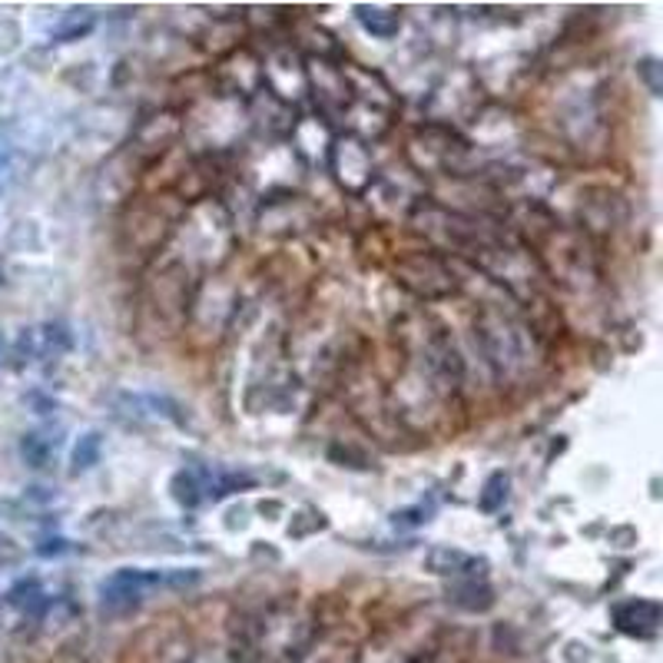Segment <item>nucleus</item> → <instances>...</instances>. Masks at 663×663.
Segmentation results:
<instances>
[{"mask_svg":"<svg viewBox=\"0 0 663 663\" xmlns=\"http://www.w3.org/2000/svg\"><path fill=\"white\" fill-rule=\"evenodd\" d=\"M199 574L196 571H140V567H123L116 574H110L100 584V608L110 617L129 614L143 601V593L153 587H189L196 584Z\"/></svg>","mask_w":663,"mask_h":663,"instance_id":"obj_1","label":"nucleus"},{"mask_svg":"<svg viewBox=\"0 0 663 663\" xmlns=\"http://www.w3.org/2000/svg\"><path fill=\"white\" fill-rule=\"evenodd\" d=\"M478 339L485 346V355L488 362L501 372V375H511L517 372L527 359V339H524V328L508 318L504 312L498 309H485L481 318H478Z\"/></svg>","mask_w":663,"mask_h":663,"instance_id":"obj_2","label":"nucleus"},{"mask_svg":"<svg viewBox=\"0 0 663 663\" xmlns=\"http://www.w3.org/2000/svg\"><path fill=\"white\" fill-rule=\"evenodd\" d=\"M395 273L422 299H441V296H448L454 289V276L445 270V262L435 259V255H425V252L398 259Z\"/></svg>","mask_w":663,"mask_h":663,"instance_id":"obj_3","label":"nucleus"},{"mask_svg":"<svg viewBox=\"0 0 663 663\" xmlns=\"http://www.w3.org/2000/svg\"><path fill=\"white\" fill-rule=\"evenodd\" d=\"M328 163H332V170H336V176H339V183L346 189H352V192L368 189V183H372V157H368L362 140H355V137L332 140L328 143Z\"/></svg>","mask_w":663,"mask_h":663,"instance_id":"obj_4","label":"nucleus"},{"mask_svg":"<svg viewBox=\"0 0 663 663\" xmlns=\"http://www.w3.org/2000/svg\"><path fill=\"white\" fill-rule=\"evenodd\" d=\"M305 84H312L318 93V100H322V107L332 113V110H346V103H349V84H346V74H342V66H332L328 60H309V66H305Z\"/></svg>","mask_w":663,"mask_h":663,"instance_id":"obj_5","label":"nucleus"},{"mask_svg":"<svg viewBox=\"0 0 663 663\" xmlns=\"http://www.w3.org/2000/svg\"><path fill=\"white\" fill-rule=\"evenodd\" d=\"M425 567L438 577H478L488 571L485 558H475L468 551H458V548H431L425 558Z\"/></svg>","mask_w":663,"mask_h":663,"instance_id":"obj_6","label":"nucleus"},{"mask_svg":"<svg viewBox=\"0 0 663 663\" xmlns=\"http://www.w3.org/2000/svg\"><path fill=\"white\" fill-rule=\"evenodd\" d=\"M614 624L621 634L630 637H653L660 627V604L656 601H627L614 608Z\"/></svg>","mask_w":663,"mask_h":663,"instance_id":"obj_7","label":"nucleus"},{"mask_svg":"<svg viewBox=\"0 0 663 663\" xmlns=\"http://www.w3.org/2000/svg\"><path fill=\"white\" fill-rule=\"evenodd\" d=\"M355 14H359V24H362L372 37H378V40H391V37H398V30H402V17H398L395 11H381V8H365V4H359Z\"/></svg>","mask_w":663,"mask_h":663,"instance_id":"obj_8","label":"nucleus"},{"mask_svg":"<svg viewBox=\"0 0 663 663\" xmlns=\"http://www.w3.org/2000/svg\"><path fill=\"white\" fill-rule=\"evenodd\" d=\"M451 601L464 611H488L495 604V593L488 584H478V580H468V584H458L451 587Z\"/></svg>","mask_w":663,"mask_h":663,"instance_id":"obj_9","label":"nucleus"},{"mask_svg":"<svg viewBox=\"0 0 663 663\" xmlns=\"http://www.w3.org/2000/svg\"><path fill=\"white\" fill-rule=\"evenodd\" d=\"M57 438H47V435H24V441H21V451H24V458H27V464L30 468H47V464L53 461V454H57Z\"/></svg>","mask_w":663,"mask_h":663,"instance_id":"obj_10","label":"nucleus"},{"mask_svg":"<svg viewBox=\"0 0 663 663\" xmlns=\"http://www.w3.org/2000/svg\"><path fill=\"white\" fill-rule=\"evenodd\" d=\"M508 488H511V478H508L504 472H495V475L485 481L481 495H478V508H481L485 514L501 511V508H504V501H508Z\"/></svg>","mask_w":663,"mask_h":663,"instance_id":"obj_11","label":"nucleus"},{"mask_svg":"<svg viewBox=\"0 0 663 663\" xmlns=\"http://www.w3.org/2000/svg\"><path fill=\"white\" fill-rule=\"evenodd\" d=\"M93 24H97L93 11L90 8H77V11L66 14L63 24L57 27V40H80V37H87L93 30Z\"/></svg>","mask_w":663,"mask_h":663,"instance_id":"obj_12","label":"nucleus"},{"mask_svg":"<svg viewBox=\"0 0 663 663\" xmlns=\"http://www.w3.org/2000/svg\"><path fill=\"white\" fill-rule=\"evenodd\" d=\"M100 448H103V435L100 431H87L77 441V448H74V475L93 468V464L100 461Z\"/></svg>","mask_w":663,"mask_h":663,"instance_id":"obj_13","label":"nucleus"},{"mask_svg":"<svg viewBox=\"0 0 663 663\" xmlns=\"http://www.w3.org/2000/svg\"><path fill=\"white\" fill-rule=\"evenodd\" d=\"M173 498L183 504V508H196L199 504V498H203V485L196 481V475L192 472H179L176 478H173Z\"/></svg>","mask_w":663,"mask_h":663,"instance_id":"obj_14","label":"nucleus"},{"mask_svg":"<svg viewBox=\"0 0 663 663\" xmlns=\"http://www.w3.org/2000/svg\"><path fill=\"white\" fill-rule=\"evenodd\" d=\"M11 601H14L17 608H24V611H40V608L47 604V597H43V590H40L37 580H21V584L11 590Z\"/></svg>","mask_w":663,"mask_h":663,"instance_id":"obj_15","label":"nucleus"},{"mask_svg":"<svg viewBox=\"0 0 663 663\" xmlns=\"http://www.w3.org/2000/svg\"><path fill=\"white\" fill-rule=\"evenodd\" d=\"M637 74L643 77V84L650 87V93L660 97V90H663V87H660V63H656V60H640V63H637Z\"/></svg>","mask_w":663,"mask_h":663,"instance_id":"obj_16","label":"nucleus"},{"mask_svg":"<svg viewBox=\"0 0 663 663\" xmlns=\"http://www.w3.org/2000/svg\"><path fill=\"white\" fill-rule=\"evenodd\" d=\"M428 521V511L425 508H405V511H395L391 514V524L395 527H415V524H425Z\"/></svg>","mask_w":663,"mask_h":663,"instance_id":"obj_17","label":"nucleus"},{"mask_svg":"<svg viewBox=\"0 0 663 663\" xmlns=\"http://www.w3.org/2000/svg\"><path fill=\"white\" fill-rule=\"evenodd\" d=\"M63 545H66V541H60V538H57V541H47V548H37V551H40L43 558H50V554H63V551H66Z\"/></svg>","mask_w":663,"mask_h":663,"instance_id":"obj_18","label":"nucleus"}]
</instances>
